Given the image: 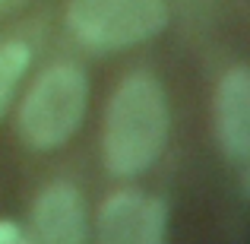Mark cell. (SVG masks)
Here are the masks:
<instances>
[{
  "mask_svg": "<svg viewBox=\"0 0 250 244\" xmlns=\"http://www.w3.org/2000/svg\"><path fill=\"white\" fill-rule=\"evenodd\" d=\"M168 140V105L149 73L121 83L104 121V162L114 175H140L162 155Z\"/></svg>",
  "mask_w": 250,
  "mask_h": 244,
  "instance_id": "1",
  "label": "cell"
},
{
  "mask_svg": "<svg viewBox=\"0 0 250 244\" xmlns=\"http://www.w3.org/2000/svg\"><path fill=\"white\" fill-rule=\"evenodd\" d=\"M89 83L80 67L57 64L29 89L19 111V130L35 149H54L73 136L85 114Z\"/></svg>",
  "mask_w": 250,
  "mask_h": 244,
  "instance_id": "2",
  "label": "cell"
},
{
  "mask_svg": "<svg viewBox=\"0 0 250 244\" xmlns=\"http://www.w3.org/2000/svg\"><path fill=\"white\" fill-rule=\"evenodd\" d=\"M70 32L92 51H117L165 29V0H73Z\"/></svg>",
  "mask_w": 250,
  "mask_h": 244,
  "instance_id": "3",
  "label": "cell"
},
{
  "mask_svg": "<svg viewBox=\"0 0 250 244\" xmlns=\"http://www.w3.org/2000/svg\"><path fill=\"white\" fill-rule=\"evenodd\" d=\"M165 203L133 190L114 194L98 213L102 244H162L165 241Z\"/></svg>",
  "mask_w": 250,
  "mask_h": 244,
  "instance_id": "4",
  "label": "cell"
},
{
  "mask_svg": "<svg viewBox=\"0 0 250 244\" xmlns=\"http://www.w3.org/2000/svg\"><path fill=\"white\" fill-rule=\"evenodd\" d=\"M32 225L48 244H80L85 241V209L70 184H51L32 209Z\"/></svg>",
  "mask_w": 250,
  "mask_h": 244,
  "instance_id": "5",
  "label": "cell"
},
{
  "mask_svg": "<svg viewBox=\"0 0 250 244\" xmlns=\"http://www.w3.org/2000/svg\"><path fill=\"white\" fill-rule=\"evenodd\" d=\"M215 130L222 149L234 159H247L250 153V76L244 67L225 73L215 95Z\"/></svg>",
  "mask_w": 250,
  "mask_h": 244,
  "instance_id": "6",
  "label": "cell"
},
{
  "mask_svg": "<svg viewBox=\"0 0 250 244\" xmlns=\"http://www.w3.org/2000/svg\"><path fill=\"white\" fill-rule=\"evenodd\" d=\"M25 67H29V48L22 42L0 44V111L6 108L16 83L22 80Z\"/></svg>",
  "mask_w": 250,
  "mask_h": 244,
  "instance_id": "7",
  "label": "cell"
},
{
  "mask_svg": "<svg viewBox=\"0 0 250 244\" xmlns=\"http://www.w3.org/2000/svg\"><path fill=\"white\" fill-rule=\"evenodd\" d=\"M0 244H25V235L16 222H0Z\"/></svg>",
  "mask_w": 250,
  "mask_h": 244,
  "instance_id": "8",
  "label": "cell"
}]
</instances>
